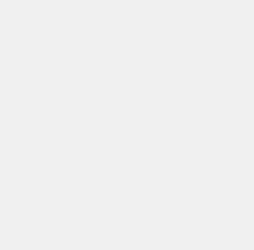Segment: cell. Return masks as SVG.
Here are the masks:
<instances>
[]
</instances>
